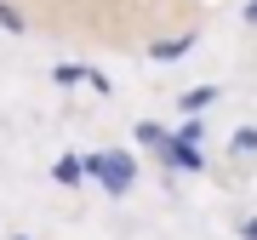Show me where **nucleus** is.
Masks as SVG:
<instances>
[{
  "mask_svg": "<svg viewBox=\"0 0 257 240\" xmlns=\"http://www.w3.org/2000/svg\"><path fill=\"white\" fill-rule=\"evenodd\" d=\"M240 234H246V240H257V217H246V223H240Z\"/></svg>",
  "mask_w": 257,
  "mask_h": 240,
  "instance_id": "9b49d317",
  "label": "nucleus"
},
{
  "mask_svg": "<svg viewBox=\"0 0 257 240\" xmlns=\"http://www.w3.org/2000/svg\"><path fill=\"white\" fill-rule=\"evenodd\" d=\"M172 138H183V143H200V120H183V126H177Z\"/></svg>",
  "mask_w": 257,
  "mask_h": 240,
  "instance_id": "9d476101",
  "label": "nucleus"
},
{
  "mask_svg": "<svg viewBox=\"0 0 257 240\" xmlns=\"http://www.w3.org/2000/svg\"><path fill=\"white\" fill-rule=\"evenodd\" d=\"M138 138H143V143H149V149H160V138H166V132H160V126H155V120H143V126H138Z\"/></svg>",
  "mask_w": 257,
  "mask_h": 240,
  "instance_id": "1a4fd4ad",
  "label": "nucleus"
},
{
  "mask_svg": "<svg viewBox=\"0 0 257 240\" xmlns=\"http://www.w3.org/2000/svg\"><path fill=\"white\" fill-rule=\"evenodd\" d=\"M0 29H6V35H23V18L6 6V0H0Z\"/></svg>",
  "mask_w": 257,
  "mask_h": 240,
  "instance_id": "6e6552de",
  "label": "nucleus"
},
{
  "mask_svg": "<svg viewBox=\"0 0 257 240\" xmlns=\"http://www.w3.org/2000/svg\"><path fill=\"white\" fill-rule=\"evenodd\" d=\"M160 155H166V166H177V172H206L200 149H194V143H183V138H172V132L160 138Z\"/></svg>",
  "mask_w": 257,
  "mask_h": 240,
  "instance_id": "f03ea898",
  "label": "nucleus"
},
{
  "mask_svg": "<svg viewBox=\"0 0 257 240\" xmlns=\"http://www.w3.org/2000/svg\"><path fill=\"white\" fill-rule=\"evenodd\" d=\"M18 240H23V234H18Z\"/></svg>",
  "mask_w": 257,
  "mask_h": 240,
  "instance_id": "ddd939ff",
  "label": "nucleus"
},
{
  "mask_svg": "<svg viewBox=\"0 0 257 240\" xmlns=\"http://www.w3.org/2000/svg\"><path fill=\"white\" fill-rule=\"evenodd\" d=\"M52 177H57V183H80V177H86L80 155H63V160H57V166H52Z\"/></svg>",
  "mask_w": 257,
  "mask_h": 240,
  "instance_id": "20e7f679",
  "label": "nucleus"
},
{
  "mask_svg": "<svg viewBox=\"0 0 257 240\" xmlns=\"http://www.w3.org/2000/svg\"><path fill=\"white\" fill-rule=\"evenodd\" d=\"M80 166H86V177H97L109 194H126L132 183H138V160H132V155H114V149H109V155L80 160Z\"/></svg>",
  "mask_w": 257,
  "mask_h": 240,
  "instance_id": "f257e3e1",
  "label": "nucleus"
},
{
  "mask_svg": "<svg viewBox=\"0 0 257 240\" xmlns=\"http://www.w3.org/2000/svg\"><path fill=\"white\" fill-rule=\"evenodd\" d=\"M246 23H257V0H251V6H246Z\"/></svg>",
  "mask_w": 257,
  "mask_h": 240,
  "instance_id": "f8f14e48",
  "label": "nucleus"
},
{
  "mask_svg": "<svg viewBox=\"0 0 257 240\" xmlns=\"http://www.w3.org/2000/svg\"><path fill=\"white\" fill-rule=\"evenodd\" d=\"M229 149H234V155H257V126H240Z\"/></svg>",
  "mask_w": 257,
  "mask_h": 240,
  "instance_id": "0eeeda50",
  "label": "nucleus"
},
{
  "mask_svg": "<svg viewBox=\"0 0 257 240\" xmlns=\"http://www.w3.org/2000/svg\"><path fill=\"white\" fill-rule=\"evenodd\" d=\"M217 103V86H194V92H183V114H200Z\"/></svg>",
  "mask_w": 257,
  "mask_h": 240,
  "instance_id": "7ed1b4c3",
  "label": "nucleus"
},
{
  "mask_svg": "<svg viewBox=\"0 0 257 240\" xmlns=\"http://www.w3.org/2000/svg\"><path fill=\"white\" fill-rule=\"evenodd\" d=\"M194 46V35H177V40H155V57H160V63H172V57H183Z\"/></svg>",
  "mask_w": 257,
  "mask_h": 240,
  "instance_id": "39448f33",
  "label": "nucleus"
},
{
  "mask_svg": "<svg viewBox=\"0 0 257 240\" xmlns=\"http://www.w3.org/2000/svg\"><path fill=\"white\" fill-rule=\"evenodd\" d=\"M52 80H57V86H80V80H86V69H80V63H57V69H52Z\"/></svg>",
  "mask_w": 257,
  "mask_h": 240,
  "instance_id": "423d86ee",
  "label": "nucleus"
}]
</instances>
